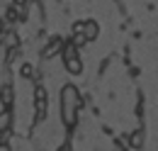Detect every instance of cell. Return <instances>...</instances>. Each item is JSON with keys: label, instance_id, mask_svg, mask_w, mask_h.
<instances>
[{"label": "cell", "instance_id": "obj_1", "mask_svg": "<svg viewBox=\"0 0 158 151\" xmlns=\"http://www.w3.org/2000/svg\"><path fill=\"white\" fill-rule=\"evenodd\" d=\"M78 107H80V95H78V88L76 85H63V90H61V117H63V122L71 127V124H76V119H78Z\"/></svg>", "mask_w": 158, "mask_h": 151}, {"label": "cell", "instance_id": "obj_2", "mask_svg": "<svg viewBox=\"0 0 158 151\" xmlns=\"http://www.w3.org/2000/svg\"><path fill=\"white\" fill-rule=\"evenodd\" d=\"M34 107H37V117L44 119V114H46V93H44V88H37V93H34Z\"/></svg>", "mask_w": 158, "mask_h": 151}, {"label": "cell", "instance_id": "obj_3", "mask_svg": "<svg viewBox=\"0 0 158 151\" xmlns=\"http://www.w3.org/2000/svg\"><path fill=\"white\" fill-rule=\"evenodd\" d=\"M61 49H63V39H61V37H54L49 44H46V49L41 51V56H44V58H51V56H56Z\"/></svg>", "mask_w": 158, "mask_h": 151}, {"label": "cell", "instance_id": "obj_4", "mask_svg": "<svg viewBox=\"0 0 158 151\" xmlns=\"http://www.w3.org/2000/svg\"><path fill=\"white\" fill-rule=\"evenodd\" d=\"M98 32H100V27H98V22L95 19H88V22H83V37H85V41H93V39L98 37Z\"/></svg>", "mask_w": 158, "mask_h": 151}, {"label": "cell", "instance_id": "obj_5", "mask_svg": "<svg viewBox=\"0 0 158 151\" xmlns=\"http://www.w3.org/2000/svg\"><path fill=\"white\" fill-rule=\"evenodd\" d=\"M10 122H12L10 112L0 114V144H5V136H7V132H10Z\"/></svg>", "mask_w": 158, "mask_h": 151}, {"label": "cell", "instance_id": "obj_6", "mask_svg": "<svg viewBox=\"0 0 158 151\" xmlns=\"http://www.w3.org/2000/svg\"><path fill=\"white\" fill-rule=\"evenodd\" d=\"M66 68H68V73H80L83 71V61L78 56H71V58H66Z\"/></svg>", "mask_w": 158, "mask_h": 151}, {"label": "cell", "instance_id": "obj_7", "mask_svg": "<svg viewBox=\"0 0 158 151\" xmlns=\"http://www.w3.org/2000/svg\"><path fill=\"white\" fill-rule=\"evenodd\" d=\"M129 144H131L134 149H141V146H143V132H134L129 136Z\"/></svg>", "mask_w": 158, "mask_h": 151}, {"label": "cell", "instance_id": "obj_8", "mask_svg": "<svg viewBox=\"0 0 158 151\" xmlns=\"http://www.w3.org/2000/svg\"><path fill=\"white\" fill-rule=\"evenodd\" d=\"M0 95H2V107H7V105L12 102V88H10V85H2Z\"/></svg>", "mask_w": 158, "mask_h": 151}, {"label": "cell", "instance_id": "obj_9", "mask_svg": "<svg viewBox=\"0 0 158 151\" xmlns=\"http://www.w3.org/2000/svg\"><path fill=\"white\" fill-rule=\"evenodd\" d=\"M22 76H24V78H32V76H34V68H32V63H24V66H22V71H20Z\"/></svg>", "mask_w": 158, "mask_h": 151}, {"label": "cell", "instance_id": "obj_10", "mask_svg": "<svg viewBox=\"0 0 158 151\" xmlns=\"http://www.w3.org/2000/svg\"><path fill=\"white\" fill-rule=\"evenodd\" d=\"M0 151H10V146L7 144H0Z\"/></svg>", "mask_w": 158, "mask_h": 151}, {"label": "cell", "instance_id": "obj_11", "mask_svg": "<svg viewBox=\"0 0 158 151\" xmlns=\"http://www.w3.org/2000/svg\"><path fill=\"white\" fill-rule=\"evenodd\" d=\"M24 2H27V0H15V5H20V7L24 5Z\"/></svg>", "mask_w": 158, "mask_h": 151}]
</instances>
